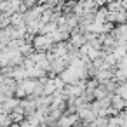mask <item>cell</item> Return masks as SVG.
Instances as JSON below:
<instances>
[{"label": "cell", "mask_w": 127, "mask_h": 127, "mask_svg": "<svg viewBox=\"0 0 127 127\" xmlns=\"http://www.w3.org/2000/svg\"><path fill=\"white\" fill-rule=\"evenodd\" d=\"M32 44H33V47H35V51H42V52H49V51H52V47H54V40H52V37L47 33H37L35 37H33V40H32Z\"/></svg>", "instance_id": "6da1fadb"}, {"label": "cell", "mask_w": 127, "mask_h": 127, "mask_svg": "<svg viewBox=\"0 0 127 127\" xmlns=\"http://www.w3.org/2000/svg\"><path fill=\"white\" fill-rule=\"evenodd\" d=\"M54 2H56V0H40V4H52L54 5Z\"/></svg>", "instance_id": "7a4b0ae2"}, {"label": "cell", "mask_w": 127, "mask_h": 127, "mask_svg": "<svg viewBox=\"0 0 127 127\" xmlns=\"http://www.w3.org/2000/svg\"><path fill=\"white\" fill-rule=\"evenodd\" d=\"M64 2H73L75 4V2H80V0H64Z\"/></svg>", "instance_id": "3957f363"}, {"label": "cell", "mask_w": 127, "mask_h": 127, "mask_svg": "<svg viewBox=\"0 0 127 127\" xmlns=\"http://www.w3.org/2000/svg\"><path fill=\"white\" fill-rule=\"evenodd\" d=\"M125 12H127V9H125Z\"/></svg>", "instance_id": "277c9868"}]
</instances>
